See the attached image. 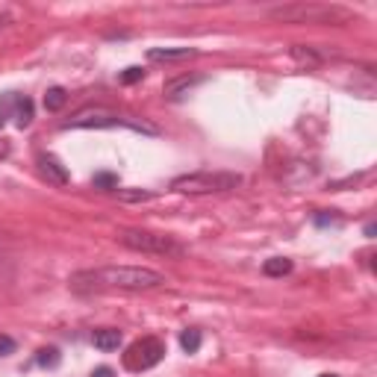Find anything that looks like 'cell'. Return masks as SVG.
Masks as SVG:
<instances>
[{"mask_svg":"<svg viewBox=\"0 0 377 377\" xmlns=\"http://www.w3.org/2000/svg\"><path fill=\"white\" fill-rule=\"evenodd\" d=\"M165 283V277L153 269H136V265H104V269H89L77 271L71 277L74 289H118V292H142V289H157Z\"/></svg>","mask_w":377,"mask_h":377,"instance_id":"obj_1","label":"cell"},{"mask_svg":"<svg viewBox=\"0 0 377 377\" xmlns=\"http://www.w3.org/2000/svg\"><path fill=\"white\" fill-rule=\"evenodd\" d=\"M271 18L286 24H345L351 18V12L327 3H292V6L271 9Z\"/></svg>","mask_w":377,"mask_h":377,"instance_id":"obj_2","label":"cell"},{"mask_svg":"<svg viewBox=\"0 0 377 377\" xmlns=\"http://www.w3.org/2000/svg\"><path fill=\"white\" fill-rule=\"evenodd\" d=\"M239 183L242 177L233 171H194V174L174 177L171 189L180 194H213V192H230Z\"/></svg>","mask_w":377,"mask_h":377,"instance_id":"obj_3","label":"cell"},{"mask_svg":"<svg viewBox=\"0 0 377 377\" xmlns=\"http://www.w3.org/2000/svg\"><path fill=\"white\" fill-rule=\"evenodd\" d=\"M133 127V130H142V133H150V136H157V127L148 121H133V118H124L118 113H113V109H104V106H89V109H80L77 115H71V121H65V127H97V130H104V127Z\"/></svg>","mask_w":377,"mask_h":377,"instance_id":"obj_4","label":"cell"},{"mask_svg":"<svg viewBox=\"0 0 377 377\" xmlns=\"http://www.w3.org/2000/svg\"><path fill=\"white\" fill-rule=\"evenodd\" d=\"M118 242L138 254H159V257H180L183 245L174 242L171 236L148 233V230H118Z\"/></svg>","mask_w":377,"mask_h":377,"instance_id":"obj_5","label":"cell"},{"mask_svg":"<svg viewBox=\"0 0 377 377\" xmlns=\"http://www.w3.org/2000/svg\"><path fill=\"white\" fill-rule=\"evenodd\" d=\"M162 357H165V342L157 339V336H145V339H138L127 348V354H124V369L127 371H148V369L157 366Z\"/></svg>","mask_w":377,"mask_h":377,"instance_id":"obj_6","label":"cell"},{"mask_svg":"<svg viewBox=\"0 0 377 377\" xmlns=\"http://www.w3.org/2000/svg\"><path fill=\"white\" fill-rule=\"evenodd\" d=\"M38 171L53 186H68V169L53 153H38Z\"/></svg>","mask_w":377,"mask_h":377,"instance_id":"obj_7","label":"cell"},{"mask_svg":"<svg viewBox=\"0 0 377 377\" xmlns=\"http://www.w3.org/2000/svg\"><path fill=\"white\" fill-rule=\"evenodd\" d=\"M192 57H198L194 48H150L148 50L150 62H180V59H192Z\"/></svg>","mask_w":377,"mask_h":377,"instance_id":"obj_8","label":"cell"},{"mask_svg":"<svg viewBox=\"0 0 377 377\" xmlns=\"http://www.w3.org/2000/svg\"><path fill=\"white\" fill-rule=\"evenodd\" d=\"M92 342H94V348H97V351H115V348L121 345V330H113V327L94 330Z\"/></svg>","mask_w":377,"mask_h":377,"instance_id":"obj_9","label":"cell"},{"mask_svg":"<svg viewBox=\"0 0 377 377\" xmlns=\"http://www.w3.org/2000/svg\"><path fill=\"white\" fill-rule=\"evenodd\" d=\"M262 271H265V277H283V274H289V271H292V259H286V257L265 259Z\"/></svg>","mask_w":377,"mask_h":377,"instance_id":"obj_10","label":"cell"},{"mask_svg":"<svg viewBox=\"0 0 377 377\" xmlns=\"http://www.w3.org/2000/svg\"><path fill=\"white\" fill-rule=\"evenodd\" d=\"M65 101H68V92L62 86H53L45 94V109H48V113H59V109L65 106Z\"/></svg>","mask_w":377,"mask_h":377,"instance_id":"obj_11","label":"cell"},{"mask_svg":"<svg viewBox=\"0 0 377 377\" xmlns=\"http://www.w3.org/2000/svg\"><path fill=\"white\" fill-rule=\"evenodd\" d=\"M30 121H33V101L18 94V101H15V124H18V127H27Z\"/></svg>","mask_w":377,"mask_h":377,"instance_id":"obj_12","label":"cell"},{"mask_svg":"<svg viewBox=\"0 0 377 377\" xmlns=\"http://www.w3.org/2000/svg\"><path fill=\"white\" fill-rule=\"evenodd\" d=\"M180 348H183L186 354H198V348H201V330H183V333H180Z\"/></svg>","mask_w":377,"mask_h":377,"instance_id":"obj_13","label":"cell"},{"mask_svg":"<svg viewBox=\"0 0 377 377\" xmlns=\"http://www.w3.org/2000/svg\"><path fill=\"white\" fill-rule=\"evenodd\" d=\"M36 362H38L41 369H57L59 362H62V357H59L57 348H41L38 357H36Z\"/></svg>","mask_w":377,"mask_h":377,"instance_id":"obj_14","label":"cell"},{"mask_svg":"<svg viewBox=\"0 0 377 377\" xmlns=\"http://www.w3.org/2000/svg\"><path fill=\"white\" fill-rule=\"evenodd\" d=\"M94 189H104V192H113L118 189V177L115 174H109V171H101V174H94Z\"/></svg>","mask_w":377,"mask_h":377,"instance_id":"obj_15","label":"cell"},{"mask_svg":"<svg viewBox=\"0 0 377 377\" xmlns=\"http://www.w3.org/2000/svg\"><path fill=\"white\" fill-rule=\"evenodd\" d=\"M194 83H198V77H183V80H177V83H169V86H165V94H169V97H180V92L194 86Z\"/></svg>","mask_w":377,"mask_h":377,"instance_id":"obj_16","label":"cell"},{"mask_svg":"<svg viewBox=\"0 0 377 377\" xmlns=\"http://www.w3.org/2000/svg\"><path fill=\"white\" fill-rule=\"evenodd\" d=\"M115 192H118L121 201H150L153 198V194L145 192V189H115Z\"/></svg>","mask_w":377,"mask_h":377,"instance_id":"obj_17","label":"cell"},{"mask_svg":"<svg viewBox=\"0 0 377 377\" xmlns=\"http://www.w3.org/2000/svg\"><path fill=\"white\" fill-rule=\"evenodd\" d=\"M138 80H145V71L138 65H130V68H124V71H121V83H124V86H133V83H138Z\"/></svg>","mask_w":377,"mask_h":377,"instance_id":"obj_18","label":"cell"},{"mask_svg":"<svg viewBox=\"0 0 377 377\" xmlns=\"http://www.w3.org/2000/svg\"><path fill=\"white\" fill-rule=\"evenodd\" d=\"M292 57H295L298 62H306V65H318V57H313L310 50H304L301 45L298 48H292Z\"/></svg>","mask_w":377,"mask_h":377,"instance_id":"obj_19","label":"cell"},{"mask_svg":"<svg viewBox=\"0 0 377 377\" xmlns=\"http://www.w3.org/2000/svg\"><path fill=\"white\" fill-rule=\"evenodd\" d=\"M9 354H15V339L0 333V357H9Z\"/></svg>","mask_w":377,"mask_h":377,"instance_id":"obj_20","label":"cell"},{"mask_svg":"<svg viewBox=\"0 0 377 377\" xmlns=\"http://www.w3.org/2000/svg\"><path fill=\"white\" fill-rule=\"evenodd\" d=\"M92 377H115V371L109 369V366H97V369L92 371Z\"/></svg>","mask_w":377,"mask_h":377,"instance_id":"obj_21","label":"cell"},{"mask_svg":"<svg viewBox=\"0 0 377 377\" xmlns=\"http://www.w3.org/2000/svg\"><path fill=\"white\" fill-rule=\"evenodd\" d=\"M3 157H9V142H6V138H0V159H3Z\"/></svg>","mask_w":377,"mask_h":377,"instance_id":"obj_22","label":"cell"},{"mask_svg":"<svg viewBox=\"0 0 377 377\" xmlns=\"http://www.w3.org/2000/svg\"><path fill=\"white\" fill-rule=\"evenodd\" d=\"M9 21H12L9 15H0V30H3V27H9Z\"/></svg>","mask_w":377,"mask_h":377,"instance_id":"obj_23","label":"cell"},{"mask_svg":"<svg viewBox=\"0 0 377 377\" xmlns=\"http://www.w3.org/2000/svg\"><path fill=\"white\" fill-rule=\"evenodd\" d=\"M318 377H339V374H318Z\"/></svg>","mask_w":377,"mask_h":377,"instance_id":"obj_24","label":"cell"}]
</instances>
